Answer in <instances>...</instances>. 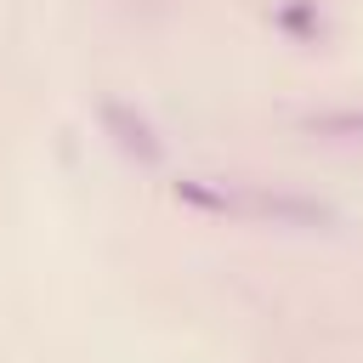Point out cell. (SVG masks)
<instances>
[{"label": "cell", "instance_id": "obj_4", "mask_svg": "<svg viewBox=\"0 0 363 363\" xmlns=\"http://www.w3.org/2000/svg\"><path fill=\"white\" fill-rule=\"evenodd\" d=\"M176 199L193 204V210H210V216H238V187H210L199 176H182L176 182Z\"/></svg>", "mask_w": 363, "mask_h": 363}, {"label": "cell", "instance_id": "obj_1", "mask_svg": "<svg viewBox=\"0 0 363 363\" xmlns=\"http://www.w3.org/2000/svg\"><path fill=\"white\" fill-rule=\"evenodd\" d=\"M238 216L272 221V227H301V233H335L340 227V210L329 199L289 193V187H238Z\"/></svg>", "mask_w": 363, "mask_h": 363}, {"label": "cell", "instance_id": "obj_2", "mask_svg": "<svg viewBox=\"0 0 363 363\" xmlns=\"http://www.w3.org/2000/svg\"><path fill=\"white\" fill-rule=\"evenodd\" d=\"M96 119H102L108 142H113L125 159H136L142 170H159V164H164V136L153 130V119H147L142 108H130V102H119V96H102V102H96Z\"/></svg>", "mask_w": 363, "mask_h": 363}, {"label": "cell", "instance_id": "obj_5", "mask_svg": "<svg viewBox=\"0 0 363 363\" xmlns=\"http://www.w3.org/2000/svg\"><path fill=\"white\" fill-rule=\"evenodd\" d=\"M272 23H278L284 34H295V40H318V34H323V23H318L306 6H278V17H272Z\"/></svg>", "mask_w": 363, "mask_h": 363}, {"label": "cell", "instance_id": "obj_3", "mask_svg": "<svg viewBox=\"0 0 363 363\" xmlns=\"http://www.w3.org/2000/svg\"><path fill=\"white\" fill-rule=\"evenodd\" d=\"M301 130L318 136V142H363V108L357 102L352 108H318V113L301 119Z\"/></svg>", "mask_w": 363, "mask_h": 363}]
</instances>
